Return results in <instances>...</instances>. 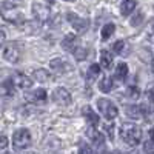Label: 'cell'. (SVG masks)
<instances>
[{"label": "cell", "mask_w": 154, "mask_h": 154, "mask_svg": "<svg viewBox=\"0 0 154 154\" xmlns=\"http://www.w3.org/2000/svg\"><path fill=\"white\" fill-rule=\"evenodd\" d=\"M145 106H136V105H131V106H128L126 109H125V112H126V116L130 119H140L143 116V109Z\"/></svg>", "instance_id": "obj_14"}, {"label": "cell", "mask_w": 154, "mask_h": 154, "mask_svg": "<svg viewBox=\"0 0 154 154\" xmlns=\"http://www.w3.org/2000/svg\"><path fill=\"white\" fill-rule=\"evenodd\" d=\"M72 54L75 56V59H77V60H85L88 53H86V49H85L83 46H77V48H75V51H74Z\"/></svg>", "instance_id": "obj_24"}, {"label": "cell", "mask_w": 154, "mask_h": 154, "mask_svg": "<svg viewBox=\"0 0 154 154\" xmlns=\"http://www.w3.org/2000/svg\"><path fill=\"white\" fill-rule=\"evenodd\" d=\"M99 89L102 93H109L112 89V79L111 77H103L99 83Z\"/></svg>", "instance_id": "obj_22"}, {"label": "cell", "mask_w": 154, "mask_h": 154, "mask_svg": "<svg viewBox=\"0 0 154 154\" xmlns=\"http://www.w3.org/2000/svg\"><path fill=\"white\" fill-rule=\"evenodd\" d=\"M77 46H79V40H77L75 34H66V37L62 40V48L69 53H74Z\"/></svg>", "instance_id": "obj_12"}, {"label": "cell", "mask_w": 154, "mask_h": 154, "mask_svg": "<svg viewBox=\"0 0 154 154\" xmlns=\"http://www.w3.org/2000/svg\"><path fill=\"white\" fill-rule=\"evenodd\" d=\"M148 99L152 102V103H154V86L149 89V91H148Z\"/></svg>", "instance_id": "obj_30"}, {"label": "cell", "mask_w": 154, "mask_h": 154, "mask_svg": "<svg viewBox=\"0 0 154 154\" xmlns=\"http://www.w3.org/2000/svg\"><path fill=\"white\" fill-rule=\"evenodd\" d=\"M112 63V54L108 51H102L100 53V65L103 68H109Z\"/></svg>", "instance_id": "obj_21"}, {"label": "cell", "mask_w": 154, "mask_h": 154, "mask_svg": "<svg viewBox=\"0 0 154 154\" xmlns=\"http://www.w3.org/2000/svg\"><path fill=\"white\" fill-rule=\"evenodd\" d=\"M32 14H34V17L37 19V22L45 23V22H48V19H49V9H48L45 5L35 2V3H32Z\"/></svg>", "instance_id": "obj_8"}, {"label": "cell", "mask_w": 154, "mask_h": 154, "mask_svg": "<svg viewBox=\"0 0 154 154\" xmlns=\"http://www.w3.org/2000/svg\"><path fill=\"white\" fill-rule=\"evenodd\" d=\"M123 40H117V42H116V43H112V51H114V53H120V51L123 49Z\"/></svg>", "instance_id": "obj_26"}, {"label": "cell", "mask_w": 154, "mask_h": 154, "mask_svg": "<svg viewBox=\"0 0 154 154\" xmlns=\"http://www.w3.org/2000/svg\"><path fill=\"white\" fill-rule=\"evenodd\" d=\"M149 137H151V142L154 143V128H151V130H149Z\"/></svg>", "instance_id": "obj_33"}, {"label": "cell", "mask_w": 154, "mask_h": 154, "mask_svg": "<svg viewBox=\"0 0 154 154\" xmlns=\"http://www.w3.org/2000/svg\"><path fill=\"white\" fill-rule=\"evenodd\" d=\"M128 94H130V97H139L140 96V91L137 88H134V86H131V88H128Z\"/></svg>", "instance_id": "obj_27"}, {"label": "cell", "mask_w": 154, "mask_h": 154, "mask_svg": "<svg viewBox=\"0 0 154 154\" xmlns=\"http://www.w3.org/2000/svg\"><path fill=\"white\" fill-rule=\"evenodd\" d=\"M3 42H5V31L0 29V46L3 45Z\"/></svg>", "instance_id": "obj_31"}, {"label": "cell", "mask_w": 154, "mask_h": 154, "mask_svg": "<svg viewBox=\"0 0 154 154\" xmlns=\"http://www.w3.org/2000/svg\"><path fill=\"white\" fill-rule=\"evenodd\" d=\"M79 154H93V152H91V149H89L88 146H82V148H80V152H79Z\"/></svg>", "instance_id": "obj_29"}, {"label": "cell", "mask_w": 154, "mask_h": 154, "mask_svg": "<svg viewBox=\"0 0 154 154\" xmlns=\"http://www.w3.org/2000/svg\"><path fill=\"white\" fill-rule=\"evenodd\" d=\"M88 136H89V139L94 142V145H102V143H103V140H105V139H103V134L99 133V131H96L94 128H89V130H88Z\"/></svg>", "instance_id": "obj_18"}, {"label": "cell", "mask_w": 154, "mask_h": 154, "mask_svg": "<svg viewBox=\"0 0 154 154\" xmlns=\"http://www.w3.org/2000/svg\"><path fill=\"white\" fill-rule=\"evenodd\" d=\"M12 83H14V86L22 88V89H28V88L32 86V80L28 75H25L22 72H17V74L12 75Z\"/></svg>", "instance_id": "obj_10"}, {"label": "cell", "mask_w": 154, "mask_h": 154, "mask_svg": "<svg viewBox=\"0 0 154 154\" xmlns=\"http://www.w3.org/2000/svg\"><path fill=\"white\" fill-rule=\"evenodd\" d=\"M25 99L28 102H32V103H42V102L46 100V91L42 88L34 89V91H29V93L25 94Z\"/></svg>", "instance_id": "obj_11"}, {"label": "cell", "mask_w": 154, "mask_h": 154, "mask_svg": "<svg viewBox=\"0 0 154 154\" xmlns=\"http://www.w3.org/2000/svg\"><path fill=\"white\" fill-rule=\"evenodd\" d=\"M12 145H14L16 149H25V148H28L31 145V134H29V131L25 130V128L16 131L14 136H12Z\"/></svg>", "instance_id": "obj_4"}, {"label": "cell", "mask_w": 154, "mask_h": 154, "mask_svg": "<svg viewBox=\"0 0 154 154\" xmlns=\"http://www.w3.org/2000/svg\"><path fill=\"white\" fill-rule=\"evenodd\" d=\"M136 8V2L134 0H125V2L120 5V12H122V16H128V14H131V12L134 11Z\"/></svg>", "instance_id": "obj_16"}, {"label": "cell", "mask_w": 154, "mask_h": 154, "mask_svg": "<svg viewBox=\"0 0 154 154\" xmlns=\"http://www.w3.org/2000/svg\"><path fill=\"white\" fill-rule=\"evenodd\" d=\"M3 2H6V3H11V5H20L22 3V0H3Z\"/></svg>", "instance_id": "obj_32"}, {"label": "cell", "mask_w": 154, "mask_h": 154, "mask_svg": "<svg viewBox=\"0 0 154 154\" xmlns=\"http://www.w3.org/2000/svg\"><path fill=\"white\" fill-rule=\"evenodd\" d=\"M49 65H51V68H53L56 72H59V74H65V72H69V71L72 69V66L69 65V63H68V62H65L63 59H60V57L53 59Z\"/></svg>", "instance_id": "obj_9"}, {"label": "cell", "mask_w": 154, "mask_h": 154, "mask_svg": "<svg viewBox=\"0 0 154 154\" xmlns=\"http://www.w3.org/2000/svg\"><path fill=\"white\" fill-rule=\"evenodd\" d=\"M126 75H128V65H126V63H119L117 68H116L114 77H116L117 80H125Z\"/></svg>", "instance_id": "obj_17"}, {"label": "cell", "mask_w": 154, "mask_h": 154, "mask_svg": "<svg viewBox=\"0 0 154 154\" xmlns=\"http://www.w3.org/2000/svg\"><path fill=\"white\" fill-rule=\"evenodd\" d=\"M142 19H143V14H142V12H137V14L131 19V25H133V26H137V25L142 23Z\"/></svg>", "instance_id": "obj_25"}, {"label": "cell", "mask_w": 154, "mask_h": 154, "mask_svg": "<svg viewBox=\"0 0 154 154\" xmlns=\"http://www.w3.org/2000/svg\"><path fill=\"white\" fill-rule=\"evenodd\" d=\"M66 2H75V0H66Z\"/></svg>", "instance_id": "obj_36"}, {"label": "cell", "mask_w": 154, "mask_h": 154, "mask_svg": "<svg viewBox=\"0 0 154 154\" xmlns=\"http://www.w3.org/2000/svg\"><path fill=\"white\" fill-rule=\"evenodd\" d=\"M34 77H35V80L42 82V83H46V82L53 80V75H51L49 71H46V69H35L34 71Z\"/></svg>", "instance_id": "obj_15"}, {"label": "cell", "mask_w": 154, "mask_h": 154, "mask_svg": "<svg viewBox=\"0 0 154 154\" xmlns=\"http://www.w3.org/2000/svg\"><path fill=\"white\" fill-rule=\"evenodd\" d=\"M100 74V66L99 65H91L86 71V80L88 82H94Z\"/></svg>", "instance_id": "obj_20"}, {"label": "cell", "mask_w": 154, "mask_h": 154, "mask_svg": "<svg viewBox=\"0 0 154 154\" xmlns=\"http://www.w3.org/2000/svg\"><path fill=\"white\" fill-rule=\"evenodd\" d=\"M22 54H23V48H22V45L17 43V42L8 43V45L5 46V49H3V57H5L8 62H11V63H17V62L22 59Z\"/></svg>", "instance_id": "obj_3"}, {"label": "cell", "mask_w": 154, "mask_h": 154, "mask_svg": "<svg viewBox=\"0 0 154 154\" xmlns=\"http://www.w3.org/2000/svg\"><path fill=\"white\" fill-rule=\"evenodd\" d=\"M53 100L60 106H68V105H71V102H72L71 94L66 91L65 88H56L53 91Z\"/></svg>", "instance_id": "obj_7"}, {"label": "cell", "mask_w": 154, "mask_h": 154, "mask_svg": "<svg viewBox=\"0 0 154 154\" xmlns=\"http://www.w3.org/2000/svg\"><path fill=\"white\" fill-rule=\"evenodd\" d=\"M82 114H83V117L91 123V126H96L97 123H99V116L91 109V106H83V109H82Z\"/></svg>", "instance_id": "obj_13"}, {"label": "cell", "mask_w": 154, "mask_h": 154, "mask_svg": "<svg viewBox=\"0 0 154 154\" xmlns=\"http://www.w3.org/2000/svg\"><path fill=\"white\" fill-rule=\"evenodd\" d=\"M151 29H152V32H154V20H152V23H151Z\"/></svg>", "instance_id": "obj_34"}, {"label": "cell", "mask_w": 154, "mask_h": 154, "mask_svg": "<svg viewBox=\"0 0 154 154\" xmlns=\"http://www.w3.org/2000/svg\"><path fill=\"white\" fill-rule=\"evenodd\" d=\"M5 154H9V152H5Z\"/></svg>", "instance_id": "obj_38"}, {"label": "cell", "mask_w": 154, "mask_h": 154, "mask_svg": "<svg viewBox=\"0 0 154 154\" xmlns=\"http://www.w3.org/2000/svg\"><path fill=\"white\" fill-rule=\"evenodd\" d=\"M0 14H2V17L6 22L16 23V25H25V22H26L25 16L22 14V11L17 9L16 5H11L6 2H2V5H0Z\"/></svg>", "instance_id": "obj_2"}, {"label": "cell", "mask_w": 154, "mask_h": 154, "mask_svg": "<svg viewBox=\"0 0 154 154\" xmlns=\"http://www.w3.org/2000/svg\"><path fill=\"white\" fill-rule=\"evenodd\" d=\"M6 146H8V139H6V136L0 134V148H6Z\"/></svg>", "instance_id": "obj_28"}, {"label": "cell", "mask_w": 154, "mask_h": 154, "mask_svg": "<svg viewBox=\"0 0 154 154\" xmlns=\"http://www.w3.org/2000/svg\"><path fill=\"white\" fill-rule=\"evenodd\" d=\"M97 106L100 109V112L103 114V117L111 120V119H116V116L119 114V109L109 99H99L97 100Z\"/></svg>", "instance_id": "obj_5"}, {"label": "cell", "mask_w": 154, "mask_h": 154, "mask_svg": "<svg viewBox=\"0 0 154 154\" xmlns=\"http://www.w3.org/2000/svg\"><path fill=\"white\" fill-rule=\"evenodd\" d=\"M120 137L125 143L136 146L140 142V139H142V131L134 123H123L120 126Z\"/></svg>", "instance_id": "obj_1"}, {"label": "cell", "mask_w": 154, "mask_h": 154, "mask_svg": "<svg viewBox=\"0 0 154 154\" xmlns=\"http://www.w3.org/2000/svg\"><path fill=\"white\" fill-rule=\"evenodd\" d=\"M0 94L2 96H12L14 94V83H12V80H6L0 85Z\"/></svg>", "instance_id": "obj_19"}, {"label": "cell", "mask_w": 154, "mask_h": 154, "mask_svg": "<svg viewBox=\"0 0 154 154\" xmlns=\"http://www.w3.org/2000/svg\"><path fill=\"white\" fill-rule=\"evenodd\" d=\"M152 72H154V62H152Z\"/></svg>", "instance_id": "obj_35"}, {"label": "cell", "mask_w": 154, "mask_h": 154, "mask_svg": "<svg viewBox=\"0 0 154 154\" xmlns=\"http://www.w3.org/2000/svg\"><path fill=\"white\" fill-rule=\"evenodd\" d=\"M29 154H35V152H29Z\"/></svg>", "instance_id": "obj_37"}, {"label": "cell", "mask_w": 154, "mask_h": 154, "mask_svg": "<svg viewBox=\"0 0 154 154\" xmlns=\"http://www.w3.org/2000/svg\"><path fill=\"white\" fill-rule=\"evenodd\" d=\"M66 19H68V22L71 23V26H72L77 32H79V34L86 32L88 28H89V22H88L86 19L79 17L77 14H74V12H68V14H66Z\"/></svg>", "instance_id": "obj_6"}, {"label": "cell", "mask_w": 154, "mask_h": 154, "mask_svg": "<svg viewBox=\"0 0 154 154\" xmlns=\"http://www.w3.org/2000/svg\"><path fill=\"white\" fill-rule=\"evenodd\" d=\"M114 31H116V26H114V23H108V25H105L103 28H102V40H108V38L114 34Z\"/></svg>", "instance_id": "obj_23"}]
</instances>
